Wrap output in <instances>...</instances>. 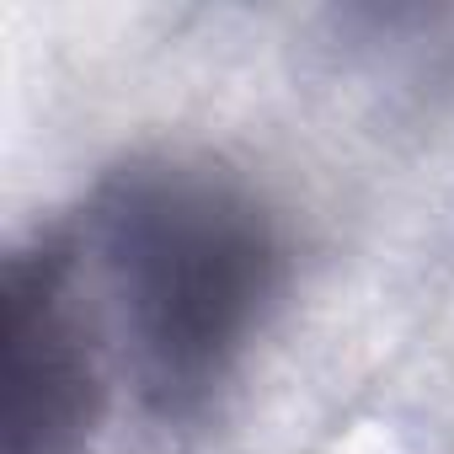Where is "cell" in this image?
<instances>
[{
  "instance_id": "obj_2",
  "label": "cell",
  "mask_w": 454,
  "mask_h": 454,
  "mask_svg": "<svg viewBox=\"0 0 454 454\" xmlns=\"http://www.w3.org/2000/svg\"><path fill=\"white\" fill-rule=\"evenodd\" d=\"M102 395L75 247L38 236L6 257L0 278V454H86Z\"/></svg>"
},
{
  "instance_id": "obj_1",
  "label": "cell",
  "mask_w": 454,
  "mask_h": 454,
  "mask_svg": "<svg viewBox=\"0 0 454 454\" xmlns=\"http://www.w3.org/2000/svg\"><path fill=\"white\" fill-rule=\"evenodd\" d=\"M86 247L118 305L150 417L198 422L252 364L289 289V241L252 182L192 155H134L91 192Z\"/></svg>"
}]
</instances>
